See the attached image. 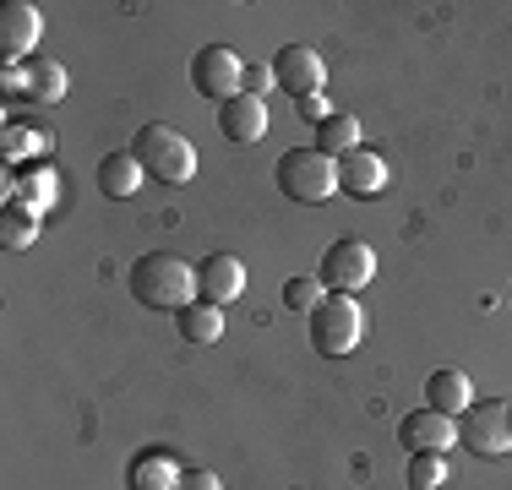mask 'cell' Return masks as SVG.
Here are the masks:
<instances>
[{
	"label": "cell",
	"instance_id": "1",
	"mask_svg": "<svg viewBox=\"0 0 512 490\" xmlns=\"http://www.w3.org/2000/svg\"><path fill=\"white\" fill-rule=\"evenodd\" d=\"M126 284H131V300L148 305V311H186L191 300H202L197 294V267L180 262V256H169V251L137 256L131 273H126Z\"/></svg>",
	"mask_w": 512,
	"mask_h": 490
},
{
	"label": "cell",
	"instance_id": "7",
	"mask_svg": "<svg viewBox=\"0 0 512 490\" xmlns=\"http://www.w3.org/2000/svg\"><path fill=\"white\" fill-rule=\"evenodd\" d=\"M316 278L327 284V294H355L376 278V251L365 240H338V245H327Z\"/></svg>",
	"mask_w": 512,
	"mask_h": 490
},
{
	"label": "cell",
	"instance_id": "20",
	"mask_svg": "<svg viewBox=\"0 0 512 490\" xmlns=\"http://www.w3.org/2000/svg\"><path fill=\"white\" fill-rule=\"evenodd\" d=\"M316 147H322L327 158H349L360 147V120L344 115V109H338V115H327L322 126H316Z\"/></svg>",
	"mask_w": 512,
	"mask_h": 490
},
{
	"label": "cell",
	"instance_id": "17",
	"mask_svg": "<svg viewBox=\"0 0 512 490\" xmlns=\"http://www.w3.org/2000/svg\"><path fill=\"white\" fill-rule=\"evenodd\" d=\"M180 485V463L164 447H148L131 463V490H175Z\"/></svg>",
	"mask_w": 512,
	"mask_h": 490
},
{
	"label": "cell",
	"instance_id": "18",
	"mask_svg": "<svg viewBox=\"0 0 512 490\" xmlns=\"http://www.w3.org/2000/svg\"><path fill=\"white\" fill-rule=\"evenodd\" d=\"M22 77H28L33 104H60V98H66V66L50 60V55H33L28 66H22Z\"/></svg>",
	"mask_w": 512,
	"mask_h": 490
},
{
	"label": "cell",
	"instance_id": "12",
	"mask_svg": "<svg viewBox=\"0 0 512 490\" xmlns=\"http://www.w3.org/2000/svg\"><path fill=\"white\" fill-rule=\"evenodd\" d=\"M218 131H224V142H235V147H256L267 137V104L251 98V93L218 104Z\"/></svg>",
	"mask_w": 512,
	"mask_h": 490
},
{
	"label": "cell",
	"instance_id": "2",
	"mask_svg": "<svg viewBox=\"0 0 512 490\" xmlns=\"http://www.w3.org/2000/svg\"><path fill=\"white\" fill-rule=\"evenodd\" d=\"M131 158H137L142 175L158 180V186H186V180L197 175V147L180 137L175 126H164V120H153V126L137 131Z\"/></svg>",
	"mask_w": 512,
	"mask_h": 490
},
{
	"label": "cell",
	"instance_id": "13",
	"mask_svg": "<svg viewBox=\"0 0 512 490\" xmlns=\"http://www.w3.org/2000/svg\"><path fill=\"white\" fill-rule=\"evenodd\" d=\"M338 191L360 196V202L382 196V191H387V164H382V153H371V147H355L349 158H338Z\"/></svg>",
	"mask_w": 512,
	"mask_h": 490
},
{
	"label": "cell",
	"instance_id": "26",
	"mask_svg": "<svg viewBox=\"0 0 512 490\" xmlns=\"http://www.w3.org/2000/svg\"><path fill=\"white\" fill-rule=\"evenodd\" d=\"M175 490H224V485H218L213 469H180V485Z\"/></svg>",
	"mask_w": 512,
	"mask_h": 490
},
{
	"label": "cell",
	"instance_id": "25",
	"mask_svg": "<svg viewBox=\"0 0 512 490\" xmlns=\"http://www.w3.org/2000/svg\"><path fill=\"white\" fill-rule=\"evenodd\" d=\"M295 115H306L311 126H322V120L338 115V109H333V98H327V93H311V98H295Z\"/></svg>",
	"mask_w": 512,
	"mask_h": 490
},
{
	"label": "cell",
	"instance_id": "4",
	"mask_svg": "<svg viewBox=\"0 0 512 490\" xmlns=\"http://www.w3.org/2000/svg\"><path fill=\"white\" fill-rule=\"evenodd\" d=\"M278 191L295 202H327L338 191V158H327L322 147H289L278 158Z\"/></svg>",
	"mask_w": 512,
	"mask_h": 490
},
{
	"label": "cell",
	"instance_id": "14",
	"mask_svg": "<svg viewBox=\"0 0 512 490\" xmlns=\"http://www.w3.org/2000/svg\"><path fill=\"white\" fill-rule=\"evenodd\" d=\"M474 403V387H469V376L453 371V365H442V371H431L425 376V409H442V414H458Z\"/></svg>",
	"mask_w": 512,
	"mask_h": 490
},
{
	"label": "cell",
	"instance_id": "23",
	"mask_svg": "<svg viewBox=\"0 0 512 490\" xmlns=\"http://www.w3.org/2000/svg\"><path fill=\"white\" fill-rule=\"evenodd\" d=\"M6 202H28L33 213H44V207L55 202V175H50V169H39V175L17 180V186H11V196H6Z\"/></svg>",
	"mask_w": 512,
	"mask_h": 490
},
{
	"label": "cell",
	"instance_id": "16",
	"mask_svg": "<svg viewBox=\"0 0 512 490\" xmlns=\"http://www.w3.org/2000/svg\"><path fill=\"white\" fill-rule=\"evenodd\" d=\"M175 333L186 343H218L224 338V305H207V300H191L186 311H175Z\"/></svg>",
	"mask_w": 512,
	"mask_h": 490
},
{
	"label": "cell",
	"instance_id": "27",
	"mask_svg": "<svg viewBox=\"0 0 512 490\" xmlns=\"http://www.w3.org/2000/svg\"><path fill=\"white\" fill-rule=\"evenodd\" d=\"M267 88H278V82H273V66H246V93L262 98Z\"/></svg>",
	"mask_w": 512,
	"mask_h": 490
},
{
	"label": "cell",
	"instance_id": "22",
	"mask_svg": "<svg viewBox=\"0 0 512 490\" xmlns=\"http://www.w3.org/2000/svg\"><path fill=\"white\" fill-rule=\"evenodd\" d=\"M442 485H447V452H414L409 490H442Z\"/></svg>",
	"mask_w": 512,
	"mask_h": 490
},
{
	"label": "cell",
	"instance_id": "24",
	"mask_svg": "<svg viewBox=\"0 0 512 490\" xmlns=\"http://www.w3.org/2000/svg\"><path fill=\"white\" fill-rule=\"evenodd\" d=\"M50 147V131H28V126H6V153L22 158V153H44Z\"/></svg>",
	"mask_w": 512,
	"mask_h": 490
},
{
	"label": "cell",
	"instance_id": "5",
	"mask_svg": "<svg viewBox=\"0 0 512 490\" xmlns=\"http://www.w3.org/2000/svg\"><path fill=\"white\" fill-rule=\"evenodd\" d=\"M458 441L480 458H507L512 452V403L491 398V403H469L458 425Z\"/></svg>",
	"mask_w": 512,
	"mask_h": 490
},
{
	"label": "cell",
	"instance_id": "15",
	"mask_svg": "<svg viewBox=\"0 0 512 490\" xmlns=\"http://www.w3.org/2000/svg\"><path fill=\"white\" fill-rule=\"evenodd\" d=\"M142 164L131 153H104L99 158V191L109 196V202H126V196H137L142 191Z\"/></svg>",
	"mask_w": 512,
	"mask_h": 490
},
{
	"label": "cell",
	"instance_id": "9",
	"mask_svg": "<svg viewBox=\"0 0 512 490\" xmlns=\"http://www.w3.org/2000/svg\"><path fill=\"white\" fill-rule=\"evenodd\" d=\"M273 82H278L289 98H311V93H322L327 66H322V55H316L311 44H284V49L273 55Z\"/></svg>",
	"mask_w": 512,
	"mask_h": 490
},
{
	"label": "cell",
	"instance_id": "6",
	"mask_svg": "<svg viewBox=\"0 0 512 490\" xmlns=\"http://www.w3.org/2000/svg\"><path fill=\"white\" fill-rule=\"evenodd\" d=\"M191 88H197L202 98L229 104V98L246 93V60H240L229 44H202L197 55H191Z\"/></svg>",
	"mask_w": 512,
	"mask_h": 490
},
{
	"label": "cell",
	"instance_id": "28",
	"mask_svg": "<svg viewBox=\"0 0 512 490\" xmlns=\"http://www.w3.org/2000/svg\"><path fill=\"white\" fill-rule=\"evenodd\" d=\"M507 300H512V289H507Z\"/></svg>",
	"mask_w": 512,
	"mask_h": 490
},
{
	"label": "cell",
	"instance_id": "10",
	"mask_svg": "<svg viewBox=\"0 0 512 490\" xmlns=\"http://www.w3.org/2000/svg\"><path fill=\"white\" fill-rule=\"evenodd\" d=\"M398 447L409 452H447V447H458V420L453 414H442V409H414L398 420Z\"/></svg>",
	"mask_w": 512,
	"mask_h": 490
},
{
	"label": "cell",
	"instance_id": "19",
	"mask_svg": "<svg viewBox=\"0 0 512 490\" xmlns=\"http://www.w3.org/2000/svg\"><path fill=\"white\" fill-rule=\"evenodd\" d=\"M33 240H39V213H33L28 202L0 207V245H6V251H28Z\"/></svg>",
	"mask_w": 512,
	"mask_h": 490
},
{
	"label": "cell",
	"instance_id": "3",
	"mask_svg": "<svg viewBox=\"0 0 512 490\" xmlns=\"http://www.w3.org/2000/svg\"><path fill=\"white\" fill-rule=\"evenodd\" d=\"M306 322H311V349L327 354V360H344L365 333V311H360L355 294H327Z\"/></svg>",
	"mask_w": 512,
	"mask_h": 490
},
{
	"label": "cell",
	"instance_id": "8",
	"mask_svg": "<svg viewBox=\"0 0 512 490\" xmlns=\"http://www.w3.org/2000/svg\"><path fill=\"white\" fill-rule=\"evenodd\" d=\"M39 33H44V17L33 0H6L0 6V60L6 66H28L33 49H39Z\"/></svg>",
	"mask_w": 512,
	"mask_h": 490
},
{
	"label": "cell",
	"instance_id": "11",
	"mask_svg": "<svg viewBox=\"0 0 512 490\" xmlns=\"http://www.w3.org/2000/svg\"><path fill=\"white\" fill-rule=\"evenodd\" d=\"M197 294L207 305L240 300V294H246V267H240V256H229V251L202 256V262H197Z\"/></svg>",
	"mask_w": 512,
	"mask_h": 490
},
{
	"label": "cell",
	"instance_id": "21",
	"mask_svg": "<svg viewBox=\"0 0 512 490\" xmlns=\"http://www.w3.org/2000/svg\"><path fill=\"white\" fill-rule=\"evenodd\" d=\"M322 300H327V284H322L316 273H300V278H289V284H284V305H289L295 316H311Z\"/></svg>",
	"mask_w": 512,
	"mask_h": 490
}]
</instances>
